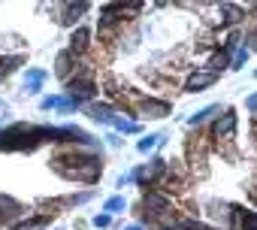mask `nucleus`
Masks as SVG:
<instances>
[{
	"instance_id": "nucleus-7",
	"label": "nucleus",
	"mask_w": 257,
	"mask_h": 230,
	"mask_svg": "<svg viewBox=\"0 0 257 230\" xmlns=\"http://www.w3.org/2000/svg\"><path fill=\"white\" fill-rule=\"evenodd\" d=\"M22 215V203H16L13 197H4L0 194V224H10L13 218Z\"/></svg>"
},
{
	"instance_id": "nucleus-8",
	"label": "nucleus",
	"mask_w": 257,
	"mask_h": 230,
	"mask_svg": "<svg viewBox=\"0 0 257 230\" xmlns=\"http://www.w3.org/2000/svg\"><path fill=\"white\" fill-rule=\"evenodd\" d=\"M55 73L67 82V79H73V73H76V58L70 55V52H61L58 55V61H55Z\"/></svg>"
},
{
	"instance_id": "nucleus-17",
	"label": "nucleus",
	"mask_w": 257,
	"mask_h": 230,
	"mask_svg": "<svg viewBox=\"0 0 257 230\" xmlns=\"http://www.w3.org/2000/svg\"><path fill=\"white\" fill-rule=\"evenodd\" d=\"M106 140H109V146H121V137H118V134H109Z\"/></svg>"
},
{
	"instance_id": "nucleus-19",
	"label": "nucleus",
	"mask_w": 257,
	"mask_h": 230,
	"mask_svg": "<svg viewBox=\"0 0 257 230\" xmlns=\"http://www.w3.org/2000/svg\"><path fill=\"white\" fill-rule=\"evenodd\" d=\"M158 230H182L179 224H170V227H158Z\"/></svg>"
},
{
	"instance_id": "nucleus-4",
	"label": "nucleus",
	"mask_w": 257,
	"mask_h": 230,
	"mask_svg": "<svg viewBox=\"0 0 257 230\" xmlns=\"http://www.w3.org/2000/svg\"><path fill=\"white\" fill-rule=\"evenodd\" d=\"M221 112H224V109H221V103H212V106H206V109H200V112H194V115H191V119H188V125L200 131L203 125H209V122H215V119H218V115H221Z\"/></svg>"
},
{
	"instance_id": "nucleus-10",
	"label": "nucleus",
	"mask_w": 257,
	"mask_h": 230,
	"mask_svg": "<svg viewBox=\"0 0 257 230\" xmlns=\"http://www.w3.org/2000/svg\"><path fill=\"white\" fill-rule=\"evenodd\" d=\"M88 10H91L88 4H64V19H61V22H64V25H76L79 16H85Z\"/></svg>"
},
{
	"instance_id": "nucleus-18",
	"label": "nucleus",
	"mask_w": 257,
	"mask_h": 230,
	"mask_svg": "<svg viewBox=\"0 0 257 230\" xmlns=\"http://www.w3.org/2000/svg\"><path fill=\"white\" fill-rule=\"evenodd\" d=\"M121 230H149L146 224H127V227H121Z\"/></svg>"
},
{
	"instance_id": "nucleus-6",
	"label": "nucleus",
	"mask_w": 257,
	"mask_h": 230,
	"mask_svg": "<svg viewBox=\"0 0 257 230\" xmlns=\"http://www.w3.org/2000/svg\"><path fill=\"white\" fill-rule=\"evenodd\" d=\"M88 112H91V119L94 122H103V125H112L115 119H118V115H115V109L109 106V103H88Z\"/></svg>"
},
{
	"instance_id": "nucleus-2",
	"label": "nucleus",
	"mask_w": 257,
	"mask_h": 230,
	"mask_svg": "<svg viewBox=\"0 0 257 230\" xmlns=\"http://www.w3.org/2000/svg\"><path fill=\"white\" fill-rule=\"evenodd\" d=\"M215 82H218L215 73H209L206 67H197V70H191V73L185 76V91H188V94H200V91L212 88Z\"/></svg>"
},
{
	"instance_id": "nucleus-5",
	"label": "nucleus",
	"mask_w": 257,
	"mask_h": 230,
	"mask_svg": "<svg viewBox=\"0 0 257 230\" xmlns=\"http://www.w3.org/2000/svg\"><path fill=\"white\" fill-rule=\"evenodd\" d=\"M233 230H257V212L233 206Z\"/></svg>"
},
{
	"instance_id": "nucleus-1",
	"label": "nucleus",
	"mask_w": 257,
	"mask_h": 230,
	"mask_svg": "<svg viewBox=\"0 0 257 230\" xmlns=\"http://www.w3.org/2000/svg\"><path fill=\"white\" fill-rule=\"evenodd\" d=\"M170 100L164 97H152V94H143L134 106V115H140V119H167L170 115Z\"/></svg>"
},
{
	"instance_id": "nucleus-15",
	"label": "nucleus",
	"mask_w": 257,
	"mask_h": 230,
	"mask_svg": "<svg viewBox=\"0 0 257 230\" xmlns=\"http://www.w3.org/2000/svg\"><path fill=\"white\" fill-rule=\"evenodd\" d=\"M245 109H248V112H251V115H257V91H254V94H248V97H245Z\"/></svg>"
},
{
	"instance_id": "nucleus-9",
	"label": "nucleus",
	"mask_w": 257,
	"mask_h": 230,
	"mask_svg": "<svg viewBox=\"0 0 257 230\" xmlns=\"http://www.w3.org/2000/svg\"><path fill=\"white\" fill-rule=\"evenodd\" d=\"M164 143H167L164 134H149V137H143V140L137 143V152H140V155H152V152H155L158 146H164Z\"/></svg>"
},
{
	"instance_id": "nucleus-16",
	"label": "nucleus",
	"mask_w": 257,
	"mask_h": 230,
	"mask_svg": "<svg viewBox=\"0 0 257 230\" xmlns=\"http://www.w3.org/2000/svg\"><path fill=\"white\" fill-rule=\"evenodd\" d=\"M109 224H112V215H106V212L94 215V227H109Z\"/></svg>"
},
{
	"instance_id": "nucleus-3",
	"label": "nucleus",
	"mask_w": 257,
	"mask_h": 230,
	"mask_svg": "<svg viewBox=\"0 0 257 230\" xmlns=\"http://www.w3.org/2000/svg\"><path fill=\"white\" fill-rule=\"evenodd\" d=\"M88 49H91V31L88 28H76L73 34H70V55L73 58H85L88 55Z\"/></svg>"
},
{
	"instance_id": "nucleus-11",
	"label": "nucleus",
	"mask_w": 257,
	"mask_h": 230,
	"mask_svg": "<svg viewBox=\"0 0 257 230\" xmlns=\"http://www.w3.org/2000/svg\"><path fill=\"white\" fill-rule=\"evenodd\" d=\"M43 82H46V70H28L25 85H28V91H31V94H37V91L43 88Z\"/></svg>"
},
{
	"instance_id": "nucleus-12",
	"label": "nucleus",
	"mask_w": 257,
	"mask_h": 230,
	"mask_svg": "<svg viewBox=\"0 0 257 230\" xmlns=\"http://www.w3.org/2000/svg\"><path fill=\"white\" fill-rule=\"evenodd\" d=\"M248 58H251V52H248V49H245V46L239 43V49H236V52L230 55V70H242V67L248 64Z\"/></svg>"
},
{
	"instance_id": "nucleus-13",
	"label": "nucleus",
	"mask_w": 257,
	"mask_h": 230,
	"mask_svg": "<svg viewBox=\"0 0 257 230\" xmlns=\"http://www.w3.org/2000/svg\"><path fill=\"white\" fill-rule=\"evenodd\" d=\"M112 128H115V134H140V122H134V119H115Z\"/></svg>"
},
{
	"instance_id": "nucleus-14",
	"label": "nucleus",
	"mask_w": 257,
	"mask_h": 230,
	"mask_svg": "<svg viewBox=\"0 0 257 230\" xmlns=\"http://www.w3.org/2000/svg\"><path fill=\"white\" fill-rule=\"evenodd\" d=\"M124 206H127V203H124V197H109V200H106V206H103V212H106V215H112V212H121Z\"/></svg>"
}]
</instances>
